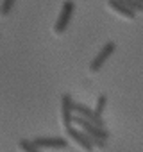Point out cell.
I'll use <instances>...</instances> for the list:
<instances>
[{
    "label": "cell",
    "mask_w": 143,
    "mask_h": 152,
    "mask_svg": "<svg viewBox=\"0 0 143 152\" xmlns=\"http://www.w3.org/2000/svg\"><path fill=\"white\" fill-rule=\"evenodd\" d=\"M106 104H107V95L106 93H100L98 97H97V106H95V113H97V116H100L102 118V115H104V109H106Z\"/></svg>",
    "instance_id": "9"
},
{
    "label": "cell",
    "mask_w": 143,
    "mask_h": 152,
    "mask_svg": "<svg viewBox=\"0 0 143 152\" xmlns=\"http://www.w3.org/2000/svg\"><path fill=\"white\" fill-rule=\"evenodd\" d=\"M115 50H116V45L113 43V41H107L100 50H98V54L93 57V61L90 63V70L95 73V72H98L102 66H104V63L111 57V54H115Z\"/></svg>",
    "instance_id": "5"
},
{
    "label": "cell",
    "mask_w": 143,
    "mask_h": 152,
    "mask_svg": "<svg viewBox=\"0 0 143 152\" xmlns=\"http://www.w3.org/2000/svg\"><path fill=\"white\" fill-rule=\"evenodd\" d=\"M138 2H141V4H143V0H138Z\"/></svg>",
    "instance_id": "13"
},
{
    "label": "cell",
    "mask_w": 143,
    "mask_h": 152,
    "mask_svg": "<svg viewBox=\"0 0 143 152\" xmlns=\"http://www.w3.org/2000/svg\"><path fill=\"white\" fill-rule=\"evenodd\" d=\"M18 148H20L22 152H41L38 147H34V145L31 143V140H20V141H18Z\"/></svg>",
    "instance_id": "10"
},
{
    "label": "cell",
    "mask_w": 143,
    "mask_h": 152,
    "mask_svg": "<svg viewBox=\"0 0 143 152\" xmlns=\"http://www.w3.org/2000/svg\"><path fill=\"white\" fill-rule=\"evenodd\" d=\"M66 131V136L70 138V140H74L84 152H93V143H91V138L86 134V132H82L81 129H77V127H68V129H64Z\"/></svg>",
    "instance_id": "4"
},
{
    "label": "cell",
    "mask_w": 143,
    "mask_h": 152,
    "mask_svg": "<svg viewBox=\"0 0 143 152\" xmlns=\"http://www.w3.org/2000/svg\"><path fill=\"white\" fill-rule=\"evenodd\" d=\"M74 100L68 93L61 95V125L64 129L74 125Z\"/></svg>",
    "instance_id": "3"
},
{
    "label": "cell",
    "mask_w": 143,
    "mask_h": 152,
    "mask_svg": "<svg viewBox=\"0 0 143 152\" xmlns=\"http://www.w3.org/2000/svg\"><path fill=\"white\" fill-rule=\"evenodd\" d=\"M31 143L34 147H38L39 150L41 148H66L68 147V140L57 138V136H52V138H34V140H31Z\"/></svg>",
    "instance_id": "7"
},
{
    "label": "cell",
    "mask_w": 143,
    "mask_h": 152,
    "mask_svg": "<svg viewBox=\"0 0 143 152\" xmlns=\"http://www.w3.org/2000/svg\"><path fill=\"white\" fill-rule=\"evenodd\" d=\"M122 2H123L132 13H143V4L138 2V0H122Z\"/></svg>",
    "instance_id": "11"
},
{
    "label": "cell",
    "mask_w": 143,
    "mask_h": 152,
    "mask_svg": "<svg viewBox=\"0 0 143 152\" xmlns=\"http://www.w3.org/2000/svg\"><path fill=\"white\" fill-rule=\"evenodd\" d=\"M74 11H75V2L74 0H64L63 6H61V11H59V16L54 23V32L55 34H63L74 16Z\"/></svg>",
    "instance_id": "1"
},
{
    "label": "cell",
    "mask_w": 143,
    "mask_h": 152,
    "mask_svg": "<svg viewBox=\"0 0 143 152\" xmlns=\"http://www.w3.org/2000/svg\"><path fill=\"white\" fill-rule=\"evenodd\" d=\"M74 115H75V116H81V118H84V120H88L90 124H93V125H97V127L106 129V127H104V118L97 116V113H95L93 109H90L88 106H84V104H81V102H74Z\"/></svg>",
    "instance_id": "6"
},
{
    "label": "cell",
    "mask_w": 143,
    "mask_h": 152,
    "mask_svg": "<svg viewBox=\"0 0 143 152\" xmlns=\"http://www.w3.org/2000/svg\"><path fill=\"white\" fill-rule=\"evenodd\" d=\"M74 124H75L82 132H86V134L91 138V143H93V140H102V141H106V140L109 138V132H107L106 129L97 127V125L90 124L88 120H84V118H81V116H74Z\"/></svg>",
    "instance_id": "2"
},
{
    "label": "cell",
    "mask_w": 143,
    "mask_h": 152,
    "mask_svg": "<svg viewBox=\"0 0 143 152\" xmlns=\"http://www.w3.org/2000/svg\"><path fill=\"white\" fill-rule=\"evenodd\" d=\"M16 0H2V4H0V16H7L13 9Z\"/></svg>",
    "instance_id": "12"
},
{
    "label": "cell",
    "mask_w": 143,
    "mask_h": 152,
    "mask_svg": "<svg viewBox=\"0 0 143 152\" xmlns=\"http://www.w3.org/2000/svg\"><path fill=\"white\" fill-rule=\"evenodd\" d=\"M107 6H109L111 11H115L116 15H120V16H123L127 20H134L136 18V13H132L122 0H107Z\"/></svg>",
    "instance_id": "8"
}]
</instances>
